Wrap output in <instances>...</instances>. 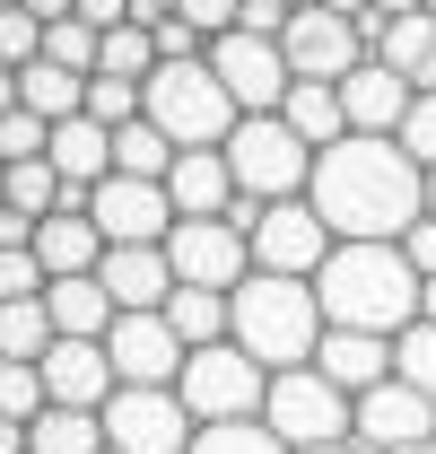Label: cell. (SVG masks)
Masks as SVG:
<instances>
[{
    "mask_svg": "<svg viewBox=\"0 0 436 454\" xmlns=\"http://www.w3.org/2000/svg\"><path fill=\"white\" fill-rule=\"evenodd\" d=\"M306 201L331 219V236H393L401 245L428 219V167L401 140H384V131H349V140H331L315 158Z\"/></svg>",
    "mask_w": 436,
    "mask_h": 454,
    "instance_id": "obj_1",
    "label": "cell"
},
{
    "mask_svg": "<svg viewBox=\"0 0 436 454\" xmlns=\"http://www.w3.org/2000/svg\"><path fill=\"white\" fill-rule=\"evenodd\" d=\"M419 262L393 236H340L331 262L315 271V297L340 333H410L419 324Z\"/></svg>",
    "mask_w": 436,
    "mask_h": 454,
    "instance_id": "obj_2",
    "label": "cell"
},
{
    "mask_svg": "<svg viewBox=\"0 0 436 454\" xmlns=\"http://www.w3.org/2000/svg\"><path fill=\"white\" fill-rule=\"evenodd\" d=\"M331 315L315 280H288V271H253V280H236V340L262 358V367H306L315 349H323Z\"/></svg>",
    "mask_w": 436,
    "mask_h": 454,
    "instance_id": "obj_3",
    "label": "cell"
},
{
    "mask_svg": "<svg viewBox=\"0 0 436 454\" xmlns=\"http://www.w3.org/2000/svg\"><path fill=\"white\" fill-rule=\"evenodd\" d=\"M149 122H158L175 149H227L236 122H245V106L227 97V79L210 70V53H192V61H158L149 70Z\"/></svg>",
    "mask_w": 436,
    "mask_h": 454,
    "instance_id": "obj_4",
    "label": "cell"
},
{
    "mask_svg": "<svg viewBox=\"0 0 436 454\" xmlns=\"http://www.w3.org/2000/svg\"><path fill=\"white\" fill-rule=\"evenodd\" d=\"M315 140L288 122V114H245L236 140H227V167H236V192L245 201H297L315 184Z\"/></svg>",
    "mask_w": 436,
    "mask_h": 454,
    "instance_id": "obj_5",
    "label": "cell"
},
{
    "mask_svg": "<svg viewBox=\"0 0 436 454\" xmlns=\"http://www.w3.org/2000/svg\"><path fill=\"white\" fill-rule=\"evenodd\" d=\"M262 419H271L297 454H306V446H340V437H358V394L331 385L315 358H306V367H271V402H262Z\"/></svg>",
    "mask_w": 436,
    "mask_h": 454,
    "instance_id": "obj_6",
    "label": "cell"
},
{
    "mask_svg": "<svg viewBox=\"0 0 436 454\" xmlns=\"http://www.w3.org/2000/svg\"><path fill=\"white\" fill-rule=\"evenodd\" d=\"M175 394L192 402L201 428H210V419H262V402H271V367H262L245 340H210V349L183 358Z\"/></svg>",
    "mask_w": 436,
    "mask_h": 454,
    "instance_id": "obj_7",
    "label": "cell"
},
{
    "mask_svg": "<svg viewBox=\"0 0 436 454\" xmlns=\"http://www.w3.org/2000/svg\"><path fill=\"white\" fill-rule=\"evenodd\" d=\"M105 437H113V454H192L201 419L175 385H122L105 402Z\"/></svg>",
    "mask_w": 436,
    "mask_h": 454,
    "instance_id": "obj_8",
    "label": "cell"
},
{
    "mask_svg": "<svg viewBox=\"0 0 436 454\" xmlns=\"http://www.w3.org/2000/svg\"><path fill=\"white\" fill-rule=\"evenodd\" d=\"M331 219L297 192V201H262L253 210V271H288V280H315L331 262Z\"/></svg>",
    "mask_w": 436,
    "mask_h": 454,
    "instance_id": "obj_9",
    "label": "cell"
},
{
    "mask_svg": "<svg viewBox=\"0 0 436 454\" xmlns=\"http://www.w3.org/2000/svg\"><path fill=\"white\" fill-rule=\"evenodd\" d=\"M210 70L227 79V97H236L245 114H279V106H288V88H297L288 44H279V35H253V27L210 35Z\"/></svg>",
    "mask_w": 436,
    "mask_h": 454,
    "instance_id": "obj_10",
    "label": "cell"
},
{
    "mask_svg": "<svg viewBox=\"0 0 436 454\" xmlns=\"http://www.w3.org/2000/svg\"><path fill=\"white\" fill-rule=\"evenodd\" d=\"M166 254H175V280L227 288V297H236V280H253V236H245L236 210H227V219H175Z\"/></svg>",
    "mask_w": 436,
    "mask_h": 454,
    "instance_id": "obj_11",
    "label": "cell"
},
{
    "mask_svg": "<svg viewBox=\"0 0 436 454\" xmlns=\"http://www.w3.org/2000/svg\"><path fill=\"white\" fill-rule=\"evenodd\" d=\"M105 349H113V376H122V385H175V376H183V358H192V340L175 333V315H166V306L113 315Z\"/></svg>",
    "mask_w": 436,
    "mask_h": 454,
    "instance_id": "obj_12",
    "label": "cell"
},
{
    "mask_svg": "<svg viewBox=\"0 0 436 454\" xmlns=\"http://www.w3.org/2000/svg\"><path fill=\"white\" fill-rule=\"evenodd\" d=\"M88 210L105 227V245H166L175 236V192H166L158 175H105Z\"/></svg>",
    "mask_w": 436,
    "mask_h": 454,
    "instance_id": "obj_13",
    "label": "cell"
},
{
    "mask_svg": "<svg viewBox=\"0 0 436 454\" xmlns=\"http://www.w3.org/2000/svg\"><path fill=\"white\" fill-rule=\"evenodd\" d=\"M436 437V394H419L410 376H384L358 394V446L393 454V446H428Z\"/></svg>",
    "mask_w": 436,
    "mask_h": 454,
    "instance_id": "obj_14",
    "label": "cell"
},
{
    "mask_svg": "<svg viewBox=\"0 0 436 454\" xmlns=\"http://www.w3.org/2000/svg\"><path fill=\"white\" fill-rule=\"evenodd\" d=\"M279 44H288V70H297V79H349V70L367 61L358 18H340V9H323V0H315V9H297Z\"/></svg>",
    "mask_w": 436,
    "mask_h": 454,
    "instance_id": "obj_15",
    "label": "cell"
},
{
    "mask_svg": "<svg viewBox=\"0 0 436 454\" xmlns=\"http://www.w3.org/2000/svg\"><path fill=\"white\" fill-rule=\"evenodd\" d=\"M35 367H44V394L70 402V411H105V402L122 394V376H113V349H105V340H53Z\"/></svg>",
    "mask_w": 436,
    "mask_h": 454,
    "instance_id": "obj_16",
    "label": "cell"
},
{
    "mask_svg": "<svg viewBox=\"0 0 436 454\" xmlns=\"http://www.w3.org/2000/svg\"><path fill=\"white\" fill-rule=\"evenodd\" d=\"M340 106H349V131H384V140H401V122H410V106H419V88L393 70V61H358L349 79H340Z\"/></svg>",
    "mask_w": 436,
    "mask_h": 454,
    "instance_id": "obj_17",
    "label": "cell"
},
{
    "mask_svg": "<svg viewBox=\"0 0 436 454\" xmlns=\"http://www.w3.org/2000/svg\"><path fill=\"white\" fill-rule=\"evenodd\" d=\"M358 35H367V53L393 61L410 88H436V9H410V18L367 9V18H358Z\"/></svg>",
    "mask_w": 436,
    "mask_h": 454,
    "instance_id": "obj_18",
    "label": "cell"
},
{
    "mask_svg": "<svg viewBox=\"0 0 436 454\" xmlns=\"http://www.w3.org/2000/svg\"><path fill=\"white\" fill-rule=\"evenodd\" d=\"M97 280L113 288L122 315H140V306H166V297H175V254H166V245H105Z\"/></svg>",
    "mask_w": 436,
    "mask_h": 454,
    "instance_id": "obj_19",
    "label": "cell"
},
{
    "mask_svg": "<svg viewBox=\"0 0 436 454\" xmlns=\"http://www.w3.org/2000/svg\"><path fill=\"white\" fill-rule=\"evenodd\" d=\"M166 192H175V219H227L245 192H236V167H227V149H183L175 175H166Z\"/></svg>",
    "mask_w": 436,
    "mask_h": 454,
    "instance_id": "obj_20",
    "label": "cell"
},
{
    "mask_svg": "<svg viewBox=\"0 0 436 454\" xmlns=\"http://www.w3.org/2000/svg\"><path fill=\"white\" fill-rule=\"evenodd\" d=\"M0 97H18V106H35L44 122H70V114H88V70H61V61H27V70H9L0 79Z\"/></svg>",
    "mask_w": 436,
    "mask_h": 454,
    "instance_id": "obj_21",
    "label": "cell"
},
{
    "mask_svg": "<svg viewBox=\"0 0 436 454\" xmlns=\"http://www.w3.org/2000/svg\"><path fill=\"white\" fill-rule=\"evenodd\" d=\"M61 167V184H105L113 175V122H97V114H70V122H53V149H44Z\"/></svg>",
    "mask_w": 436,
    "mask_h": 454,
    "instance_id": "obj_22",
    "label": "cell"
},
{
    "mask_svg": "<svg viewBox=\"0 0 436 454\" xmlns=\"http://www.w3.org/2000/svg\"><path fill=\"white\" fill-rule=\"evenodd\" d=\"M315 367H323L331 385L367 394V385H384V376H393V333H340V324H331L323 349H315Z\"/></svg>",
    "mask_w": 436,
    "mask_h": 454,
    "instance_id": "obj_23",
    "label": "cell"
},
{
    "mask_svg": "<svg viewBox=\"0 0 436 454\" xmlns=\"http://www.w3.org/2000/svg\"><path fill=\"white\" fill-rule=\"evenodd\" d=\"M44 306H53V324H61V340H105L113 333V288L97 280V271H79V280H53L44 288Z\"/></svg>",
    "mask_w": 436,
    "mask_h": 454,
    "instance_id": "obj_24",
    "label": "cell"
},
{
    "mask_svg": "<svg viewBox=\"0 0 436 454\" xmlns=\"http://www.w3.org/2000/svg\"><path fill=\"white\" fill-rule=\"evenodd\" d=\"M61 192H70V184H61V167L53 158H9V167H0V219H53L61 210Z\"/></svg>",
    "mask_w": 436,
    "mask_h": 454,
    "instance_id": "obj_25",
    "label": "cell"
},
{
    "mask_svg": "<svg viewBox=\"0 0 436 454\" xmlns=\"http://www.w3.org/2000/svg\"><path fill=\"white\" fill-rule=\"evenodd\" d=\"M279 114H288V122H297V131H306L315 149H331V140H349V106H340V79H297Z\"/></svg>",
    "mask_w": 436,
    "mask_h": 454,
    "instance_id": "obj_26",
    "label": "cell"
},
{
    "mask_svg": "<svg viewBox=\"0 0 436 454\" xmlns=\"http://www.w3.org/2000/svg\"><path fill=\"white\" fill-rule=\"evenodd\" d=\"M53 340H61V324L44 297H0V358H44Z\"/></svg>",
    "mask_w": 436,
    "mask_h": 454,
    "instance_id": "obj_27",
    "label": "cell"
},
{
    "mask_svg": "<svg viewBox=\"0 0 436 454\" xmlns=\"http://www.w3.org/2000/svg\"><path fill=\"white\" fill-rule=\"evenodd\" d=\"M175 158H183V149L166 140V131L149 122V114L113 131V175H158V184H166V175H175Z\"/></svg>",
    "mask_w": 436,
    "mask_h": 454,
    "instance_id": "obj_28",
    "label": "cell"
},
{
    "mask_svg": "<svg viewBox=\"0 0 436 454\" xmlns=\"http://www.w3.org/2000/svg\"><path fill=\"white\" fill-rule=\"evenodd\" d=\"M192 454H297V446L279 437L271 419H210V428L192 437Z\"/></svg>",
    "mask_w": 436,
    "mask_h": 454,
    "instance_id": "obj_29",
    "label": "cell"
},
{
    "mask_svg": "<svg viewBox=\"0 0 436 454\" xmlns=\"http://www.w3.org/2000/svg\"><path fill=\"white\" fill-rule=\"evenodd\" d=\"M44 411H53L44 367H35V358H0V419H18V428H27V419H44Z\"/></svg>",
    "mask_w": 436,
    "mask_h": 454,
    "instance_id": "obj_30",
    "label": "cell"
},
{
    "mask_svg": "<svg viewBox=\"0 0 436 454\" xmlns=\"http://www.w3.org/2000/svg\"><path fill=\"white\" fill-rule=\"evenodd\" d=\"M158 35L149 27H105V53H97V70H113V79H149L158 70Z\"/></svg>",
    "mask_w": 436,
    "mask_h": 454,
    "instance_id": "obj_31",
    "label": "cell"
},
{
    "mask_svg": "<svg viewBox=\"0 0 436 454\" xmlns=\"http://www.w3.org/2000/svg\"><path fill=\"white\" fill-rule=\"evenodd\" d=\"M44 149H53V122L35 106H18V97H0V167L9 158H44Z\"/></svg>",
    "mask_w": 436,
    "mask_h": 454,
    "instance_id": "obj_32",
    "label": "cell"
},
{
    "mask_svg": "<svg viewBox=\"0 0 436 454\" xmlns=\"http://www.w3.org/2000/svg\"><path fill=\"white\" fill-rule=\"evenodd\" d=\"M35 53H44V18L27 0H0V70H27Z\"/></svg>",
    "mask_w": 436,
    "mask_h": 454,
    "instance_id": "obj_33",
    "label": "cell"
},
{
    "mask_svg": "<svg viewBox=\"0 0 436 454\" xmlns=\"http://www.w3.org/2000/svg\"><path fill=\"white\" fill-rule=\"evenodd\" d=\"M393 376H410L419 394H436V324L419 315L410 333H393Z\"/></svg>",
    "mask_w": 436,
    "mask_h": 454,
    "instance_id": "obj_34",
    "label": "cell"
},
{
    "mask_svg": "<svg viewBox=\"0 0 436 454\" xmlns=\"http://www.w3.org/2000/svg\"><path fill=\"white\" fill-rule=\"evenodd\" d=\"M401 149H410L419 167H436V88H419V106H410V122H401Z\"/></svg>",
    "mask_w": 436,
    "mask_h": 454,
    "instance_id": "obj_35",
    "label": "cell"
},
{
    "mask_svg": "<svg viewBox=\"0 0 436 454\" xmlns=\"http://www.w3.org/2000/svg\"><path fill=\"white\" fill-rule=\"evenodd\" d=\"M401 254L419 262V280H436V210H428L419 227H410V236H401Z\"/></svg>",
    "mask_w": 436,
    "mask_h": 454,
    "instance_id": "obj_36",
    "label": "cell"
},
{
    "mask_svg": "<svg viewBox=\"0 0 436 454\" xmlns=\"http://www.w3.org/2000/svg\"><path fill=\"white\" fill-rule=\"evenodd\" d=\"M79 18L105 35V27H131V0H79Z\"/></svg>",
    "mask_w": 436,
    "mask_h": 454,
    "instance_id": "obj_37",
    "label": "cell"
},
{
    "mask_svg": "<svg viewBox=\"0 0 436 454\" xmlns=\"http://www.w3.org/2000/svg\"><path fill=\"white\" fill-rule=\"evenodd\" d=\"M27 9H35L44 27H53V18H79V0H27Z\"/></svg>",
    "mask_w": 436,
    "mask_h": 454,
    "instance_id": "obj_38",
    "label": "cell"
},
{
    "mask_svg": "<svg viewBox=\"0 0 436 454\" xmlns=\"http://www.w3.org/2000/svg\"><path fill=\"white\" fill-rule=\"evenodd\" d=\"M384 18H410V9H428V0H376Z\"/></svg>",
    "mask_w": 436,
    "mask_h": 454,
    "instance_id": "obj_39",
    "label": "cell"
},
{
    "mask_svg": "<svg viewBox=\"0 0 436 454\" xmlns=\"http://www.w3.org/2000/svg\"><path fill=\"white\" fill-rule=\"evenodd\" d=\"M306 454H367V446H358V437H340V446H306Z\"/></svg>",
    "mask_w": 436,
    "mask_h": 454,
    "instance_id": "obj_40",
    "label": "cell"
},
{
    "mask_svg": "<svg viewBox=\"0 0 436 454\" xmlns=\"http://www.w3.org/2000/svg\"><path fill=\"white\" fill-rule=\"evenodd\" d=\"M419 315H428V324H436V280H428V288H419Z\"/></svg>",
    "mask_w": 436,
    "mask_h": 454,
    "instance_id": "obj_41",
    "label": "cell"
},
{
    "mask_svg": "<svg viewBox=\"0 0 436 454\" xmlns=\"http://www.w3.org/2000/svg\"><path fill=\"white\" fill-rule=\"evenodd\" d=\"M393 454H436V437H428V446H393Z\"/></svg>",
    "mask_w": 436,
    "mask_h": 454,
    "instance_id": "obj_42",
    "label": "cell"
},
{
    "mask_svg": "<svg viewBox=\"0 0 436 454\" xmlns=\"http://www.w3.org/2000/svg\"><path fill=\"white\" fill-rule=\"evenodd\" d=\"M428 210H436V167H428Z\"/></svg>",
    "mask_w": 436,
    "mask_h": 454,
    "instance_id": "obj_43",
    "label": "cell"
},
{
    "mask_svg": "<svg viewBox=\"0 0 436 454\" xmlns=\"http://www.w3.org/2000/svg\"><path fill=\"white\" fill-rule=\"evenodd\" d=\"M288 9H315V0H288Z\"/></svg>",
    "mask_w": 436,
    "mask_h": 454,
    "instance_id": "obj_44",
    "label": "cell"
},
{
    "mask_svg": "<svg viewBox=\"0 0 436 454\" xmlns=\"http://www.w3.org/2000/svg\"><path fill=\"white\" fill-rule=\"evenodd\" d=\"M27 454H35V446H27Z\"/></svg>",
    "mask_w": 436,
    "mask_h": 454,
    "instance_id": "obj_45",
    "label": "cell"
},
{
    "mask_svg": "<svg viewBox=\"0 0 436 454\" xmlns=\"http://www.w3.org/2000/svg\"><path fill=\"white\" fill-rule=\"evenodd\" d=\"M428 9H436V0H428Z\"/></svg>",
    "mask_w": 436,
    "mask_h": 454,
    "instance_id": "obj_46",
    "label": "cell"
}]
</instances>
